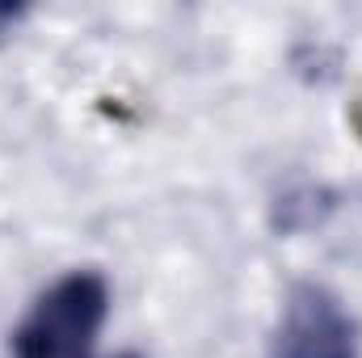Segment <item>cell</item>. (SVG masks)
Instances as JSON below:
<instances>
[{"mask_svg":"<svg viewBox=\"0 0 362 358\" xmlns=\"http://www.w3.org/2000/svg\"><path fill=\"white\" fill-rule=\"evenodd\" d=\"M105 308L110 291L97 274L76 270L59 278L21 321L13 337L17 358H89L105 325Z\"/></svg>","mask_w":362,"mask_h":358,"instance_id":"6da1fadb","label":"cell"},{"mask_svg":"<svg viewBox=\"0 0 362 358\" xmlns=\"http://www.w3.org/2000/svg\"><path fill=\"white\" fill-rule=\"evenodd\" d=\"M274 358H358V329L341 299L312 282L295 287L278 321Z\"/></svg>","mask_w":362,"mask_h":358,"instance_id":"7a4b0ae2","label":"cell"}]
</instances>
